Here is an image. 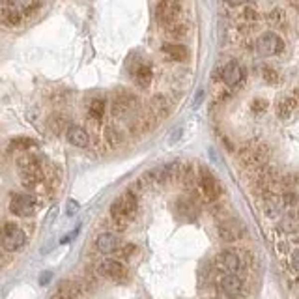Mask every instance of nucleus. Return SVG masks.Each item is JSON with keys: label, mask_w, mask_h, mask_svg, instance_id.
I'll return each mask as SVG.
<instances>
[{"label": "nucleus", "mask_w": 299, "mask_h": 299, "mask_svg": "<svg viewBox=\"0 0 299 299\" xmlns=\"http://www.w3.org/2000/svg\"><path fill=\"white\" fill-rule=\"evenodd\" d=\"M138 209V200L131 191L120 195L118 199L110 204V219L114 222V226L118 230H125V226L129 224V221L135 217Z\"/></svg>", "instance_id": "nucleus-1"}, {"label": "nucleus", "mask_w": 299, "mask_h": 299, "mask_svg": "<svg viewBox=\"0 0 299 299\" xmlns=\"http://www.w3.org/2000/svg\"><path fill=\"white\" fill-rule=\"evenodd\" d=\"M26 243V234L21 226H17L13 222H4L0 228V247L8 253H15L19 249H23Z\"/></svg>", "instance_id": "nucleus-2"}, {"label": "nucleus", "mask_w": 299, "mask_h": 299, "mask_svg": "<svg viewBox=\"0 0 299 299\" xmlns=\"http://www.w3.org/2000/svg\"><path fill=\"white\" fill-rule=\"evenodd\" d=\"M182 13L180 8V0H159L157 2V8H155V19L165 26L178 23Z\"/></svg>", "instance_id": "nucleus-3"}, {"label": "nucleus", "mask_w": 299, "mask_h": 299, "mask_svg": "<svg viewBox=\"0 0 299 299\" xmlns=\"http://www.w3.org/2000/svg\"><path fill=\"white\" fill-rule=\"evenodd\" d=\"M36 207H38L36 199H34V195H28V193L13 195L9 200V211L19 217H30L36 213Z\"/></svg>", "instance_id": "nucleus-4"}, {"label": "nucleus", "mask_w": 299, "mask_h": 299, "mask_svg": "<svg viewBox=\"0 0 299 299\" xmlns=\"http://www.w3.org/2000/svg\"><path fill=\"white\" fill-rule=\"evenodd\" d=\"M284 49L283 39L273 32H266L256 39V53L260 56H275Z\"/></svg>", "instance_id": "nucleus-5"}, {"label": "nucleus", "mask_w": 299, "mask_h": 299, "mask_svg": "<svg viewBox=\"0 0 299 299\" xmlns=\"http://www.w3.org/2000/svg\"><path fill=\"white\" fill-rule=\"evenodd\" d=\"M98 273L107 277L114 283H125L127 281V269L120 260H103L98 266Z\"/></svg>", "instance_id": "nucleus-6"}, {"label": "nucleus", "mask_w": 299, "mask_h": 299, "mask_svg": "<svg viewBox=\"0 0 299 299\" xmlns=\"http://www.w3.org/2000/svg\"><path fill=\"white\" fill-rule=\"evenodd\" d=\"M199 185H200L202 195H204L207 200H215L219 197V193H221V185L217 182V178H215L207 169H200Z\"/></svg>", "instance_id": "nucleus-7"}, {"label": "nucleus", "mask_w": 299, "mask_h": 299, "mask_svg": "<svg viewBox=\"0 0 299 299\" xmlns=\"http://www.w3.org/2000/svg\"><path fill=\"white\" fill-rule=\"evenodd\" d=\"M137 107V100L131 94H118L112 100V114L118 116V118H127Z\"/></svg>", "instance_id": "nucleus-8"}, {"label": "nucleus", "mask_w": 299, "mask_h": 299, "mask_svg": "<svg viewBox=\"0 0 299 299\" xmlns=\"http://www.w3.org/2000/svg\"><path fill=\"white\" fill-rule=\"evenodd\" d=\"M83 292V284L77 281H62L56 290L53 292L51 299H77Z\"/></svg>", "instance_id": "nucleus-9"}, {"label": "nucleus", "mask_w": 299, "mask_h": 299, "mask_svg": "<svg viewBox=\"0 0 299 299\" xmlns=\"http://www.w3.org/2000/svg\"><path fill=\"white\" fill-rule=\"evenodd\" d=\"M219 236L222 241H236L243 236V224L236 219H228L219 224Z\"/></svg>", "instance_id": "nucleus-10"}, {"label": "nucleus", "mask_w": 299, "mask_h": 299, "mask_svg": "<svg viewBox=\"0 0 299 299\" xmlns=\"http://www.w3.org/2000/svg\"><path fill=\"white\" fill-rule=\"evenodd\" d=\"M96 247H98L100 253L112 254L120 249V239H118V236L112 234V232H103V234H100L98 239H96Z\"/></svg>", "instance_id": "nucleus-11"}, {"label": "nucleus", "mask_w": 299, "mask_h": 299, "mask_svg": "<svg viewBox=\"0 0 299 299\" xmlns=\"http://www.w3.org/2000/svg\"><path fill=\"white\" fill-rule=\"evenodd\" d=\"M241 288H243V283L236 273H226V275L221 279V290L224 296L228 298H238L241 294Z\"/></svg>", "instance_id": "nucleus-12"}, {"label": "nucleus", "mask_w": 299, "mask_h": 299, "mask_svg": "<svg viewBox=\"0 0 299 299\" xmlns=\"http://www.w3.org/2000/svg\"><path fill=\"white\" fill-rule=\"evenodd\" d=\"M222 81L226 86H238L243 81V69L238 62H228L222 68Z\"/></svg>", "instance_id": "nucleus-13"}, {"label": "nucleus", "mask_w": 299, "mask_h": 299, "mask_svg": "<svg viewBox=\"0 0 299 299\" xmlns=\"http://www.w3.org/2000/svg\"><path fill=\"white\" fill-rule=\"evenodd\" d=\"M66 138H68L69 144L77 146V148H88L90 146V135L81 125H69L68 131H66Z\"/></svg>", "instance_id": "nucleus-14"}, {"label": "nucleus", "mask_w": 299, "mask_h": 299, "mask_svg": "<svg viewBox=\"0 0 299 299\" xmlns=\"http://www.w3.org/2000/svg\"><path fill=\"white\" fill-rule=\"evenodd\" d=\"M217 264H219V268L222 271H226V273H236L239 268H241V260H239V256L234 251H222L219 256H217Z\"/></svg>", "instance_id": "nucleus-15"}, {"label": "nucleus", "mask_w": 299, "mask_h": 299, "mask_svg": "<svg viewBox=\"0 0 299 299\" xmlns=\"http://www.w3.org/2000/svg\"><path fill=\"white\" fill-rule=\"evenodd\" d=\"M163 53L169 56L170 60L184 62L189 58V49L182 43H165L163 45Z\"/></svg>", "instance_id": "nucleus-16"}, {"label": "nucleus", "mask_w": 299, "mask_h": 299, "mask_svg": "<svg viewBox=\"0 0 299 299\" xmlns=\"http://www.w3.org/2000/svg\"><path fill=\"white\" fill-rule=\"evenodd\" d=\"M152 110L159 118H167L170 114V110H172V101L167 96L159 94V96H155L154 100H152Z\"/></svg>", "instance_id": "nucleus-17"}, {"label": "nucleus", "mask_w": 299, "mask_h": 299, "mask_svg": "<svg viewBox=\"0 0 299 299\" xmlns=\"http://www.w3.org/2000/svg\"><path fill=\"white\" fill-rule=\"evenodd\" d=\"M152 79H154V71H152V68H150L148 64H140V66L135 69V81H137L138 86L148 88L150 83H152Z\"/></svg>", "instance_id": "nucleus-18"}, {"label": "nucleus", "mask_w": 299, "mask_h": 299, "mask_svg": "<svg viewBox=\"0 0 299 299\" xmlns=\"http://www.w3.org/2000/svg\"><path fill=\"white\" fill-rule=\"evenodd\" d=\"M105 108H107V101L103 98H94L90 101V105H88V116L92 120H96V122H100L101 118L105 116Z\"/></svg>", "instance_id": "nucleus-19"}, {"label": "nucleus", "mask_w": 299, "mask_h": 299, "mask_svg": "<svg viewBox=\"0 0 299 299\" xmlns=\"http://www.w3.org/2000/svg\"><path fill=\"white\" fill-rule=\"evenodd\" d=\"M47 123H49V129L53 131V133H56V135H60V133H64V131H68V127H69L68 118H66V116H62V114L49 116Z\"/></svg>", "instance_id": "nucleus-20"}, {"label": "nucleus", "mask_w": 299, "mask_h": 299, "mask_svg": "<svg viewBox=\"0 0 299 299\" xmlns=\"http://www.w3.org/2000/svg\"><path fill=\"white\" fill-rule=\"evenodd\" d=\"M11 150L17 152H30V148H36V140L30 137H17L11 140Z\"/></svg>", "instance_id": "nucleus-21"}, {"label": "nucleus", "mask_w": 299, "mask_h": 299, "mask_svg": "<svg viewBox=\"0 0 299 299\" xmlns=\"http://www.w3.org/2000/svg\"><path fill=\"white\" fill-rule=\"evenodd\" d=\"M294 108H296V100L294 98H284L277 103V114L281 118H288L294 112Z\"/></svg>", "instance_id": "nucleus-22"}, {"label": "nucleus", "mask_w": 299, "mask_h": 299, "mask_svg": "<svg viewBox=\"0 0 299 299\" xmlns=\"http://www.w3.org/2000/svg\"><path fill=\"white\" fill-rule=\"evenodd\" d=\"M281 230L288 232V234H296L299 232V217L294 213H288L284 217L283 221H281Z\"/></svg>", "instance_id": "nucleus-23"}, {"label": "nucleus", "mask_w": 299, "mask_h": 299, "mask_svg": "<svg viewBox=\"0 0 299 299\" xmlns=\"http://www.w3.org/2000/svg\"><path fill=\"white\" fill-rule=\"evenodd\" d=\"M103 137H105V140L108 142V146H112V148L122 142V133H120V129L114 127V125H107Z\"/></svg>", "instance_id": "nucleus-24"}, {"label": "nucleus", "mask_w": 299, "mask_h": 299, "mask_svg": "<svg viewBox=\"0 0 299 299\" xmlns=\"http://www.w3.org/2000/svg\"><path fill=\"white\" fill-rule=\"evenodd\" d=\"M178 211L189 217V213H195V206H193L189 200L182 199V200H178Z\"/></svg>", "instance_id": "nucleus-25"}, {"label": "nucleus", "mask_w": 299, "mask_h": 299, "mask_svg": "<svg viewBox=\"0 0 299 299\" xmlns=\"http://www.w3.org/2000/svg\"><path fill=\"white\" fill-rule=\"evenodd\" d=\"M262 77L266 79V83H269V85H275L277 81H279V73H277L273 68H264Z\"/></svg>", "instance_id": "nucleus-26"}, {"label": "nucleus", "mask_w": 299, "mask_h": 299, "mask_svg": "<svg viewBox=\"0 0 299 299\" xmlns=\"http://www.w3.org/2000/svg\"><path fill=\"white\" fill-rule=\"evenodd\" d=\"M135 251H137V247L133 245V243H127V245H120V249H118V251H116V253L120 254V256H122V258H129V256H133V253H135Z\"/></svg>", "instance_id": "nucleus-27"}, {"label": "nucleus", "mask_w": 299, "mask_h": 299, "mask_svg": "<svg viewBox=\"0 0 299 299\" xmlns=\"http://www.w3.org/2000/svg\"><path fill=\"white\" fill-rule=\"evenodd\" d=\"M268 108V101L266 100H254L253 101V110L254 112H264Z\"/></svg>", "instance_id": "nucleus-28"}, {"label": "nucleus", "mask_w": 299, "mask_h": 299, "mask_svg": "<svg viewBox=\"0 0 299 299\" xmlns=\"http://www.w3.org/2000/svg\"><path fill=\"white\" fill-rule=\"evenodd\" d=\"M79 211V202L77 200H68V206H66V213L71 217V215H75Z\"/></svg>", "instance_id": "nucleus-29"}, {"label": "nucleus", "mask_w": 299, "mask_h": 299, "mask_svg": "<svg viewBox=\"0 0 299 299\" xmlns=\"http://www.w3.org/2000/svg\"><path fill=\"white\" fill-rule=\"evenodd\" d=\"M204 96H206L204 88H199V90H197V96H195V101H193V107L199 108L200 105H202V101H204Z\"/></svg>", "instance_id": "nucleus-30"}, {"label": "nucleus", "mask_w": 299, "mask_h": 299, "mask_svg": "<svg viewBox=\"0 0 299 299\" xmlns=\"http://www.w3.org/2000/svg\"><path fill=\"white\" fill-rule=\"evenodd\" d=\"M51 279H53V273H51V271H43V273L39 275V284L45 286V284L51 283Z\"/></svg>", "instance_id": "nucleus-31"}, {"label": "nucleus", "mask_w": 299, "mask_h": 299, "mask_svg": "<svg viewBox=\"0 0 299 299\" xmlns=\"http://www.w3.org/2000/svg\"><path fill=\"white\" fill-rule=\"evenodd\" d=\"M292 268L299 271V249H296L294 253H292Z\"/></svg>", "instance_id": "nucleus-32"}, {"label": "nucleus", "mask_w": 299, "mask_h": 299, "mask_svg": "<svg viewBox=\"0 0 299 299\" xmlns=\"http://www.w3.org/2000/svg\"><path fill=\"white\" fill-rule=\"evenodd\" d=\"M228 6H243V4H247L249 0H224Z\"/></svg>", "instance_id": "nucleus-33"}, {"label": "nucleus", "mask_w": 299, "mask_h": 299, "mask_svg": "<svg viewBox=\"0 0 299 299\" xmlns=\"http://www.w3.org/2000/svg\"><path fill=\"white\" fill-rule=\"evenodd\" d=\"M77 232H79V228H75V230L71 232V234H68L66 238H62L60 243H68V241H71V238H75V236H77Z\"/></svg>", "instance_id": "nucleus-34"}]
</instances>
